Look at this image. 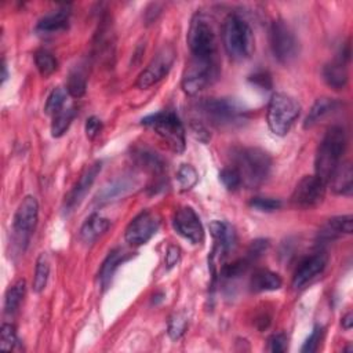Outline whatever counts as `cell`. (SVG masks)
Returning a JSON list of instances; mask_svg holds the SVG:
<instances>
[{
  "label": "cell",
  "mask_w": 353,
  "mask_h": 353,
  "mask_svg": "<svg viewBox=\"0 0 353 353\" xmlns=\"http://www.w3.org/2000/svg\"><path fill=\"white\" fill-rule=\"evenodd\" d=\"M66 91L73 98H80L85 94L87 90V79L85 74L80 69H74L69 73L66 80Z\"/></svg>",
  "instance_id": "cell-32"
},
{
  "label": "cell",
  "mask_w": 353,
  "mask_h": 353,
  "mask_svg": "<svg viewBox=\"0 0 353 353\" xmlns=\"http://www.w3.org/2000/svg\"><path fill=\"white\" fill-rule=\"evenodd\" d=\"M172 226L178 234L189 240L192 244H201L204 241V229L201 221L192 207H179L174 214Z\"/></svg>",
  "instance_id": "cell-14"
},
{
  "label": "cell",
  "mask_w": 353,
  "mask_h": 353,
  "mask_svg": "<svg viewBox=\"0 0 353 353\" xmlns=\"http://www.w3.org/2000/svg\"><path fill=\"white\" fill-rule=\"evenodd\" d=\"M74 116H76V109L73 106L63 108L57 114H54L52 123H51V135L54 138L62 137L70 127Z\"/></svg>",
  "instance_id": "cell-29"
},
{
  "label": "cell",
  "mask_w": 353,
  "mask_h": 353,
  "mask_svg": "<svg viewBox=\"0 0 353 353\" xmlns=\"http://www.w3.org/2000/svg\"><path fill=\"white\" fill-rule=\"evenodd\" d=\"M68 91L63 87H55L50 95L47 97L46 101V106H44V112L47 114H57L59 110H62L65 108V102H66V97H68Z\"/></svg>",
  "instance_id": "cell-33"
},
{
  "label": "cell",
  "mask_w": 353,
  "mask_h": 353,
  "mask_svg": "<svg viewBox=\"0 0 353 353\" xmlns=\"http://www.w3.org/2000/svg\"><path fill=\"white\" fill-rule=\"evenodd\" d=\"M327 183L317 175H305L295 185L291 201L296 207L310 208L320 204L325 196Z\"/></svg>",
  "instance_id": "cell-11"
},
{
  "label": "cell",
  "mask_w": 353,
  "mask_h": 353,
  "mask_svg": "<svg viewBox=\"0 0 353 353\" xmlns=\"http://www.w3.org/2000/svg\"><path fill=\"white\" fill-rule=\"evenodd\" d=\"M175 61V50L172 46H163L156 55L150 59L146 68L139 73L137 79V87L141 90L149 88L153 84L163 80L172 68Z\"/></svg>",
  "instance_id": "cell-10"
},
{
  "label": "cell",
  "mask_w": 353,
  "mask_h": 353,
  "mask_svg": "<svg viewBox=\"0 0 353 353\" xmlns=\"http://www.w3.org/2000/svg\"><path fill=\"white\" fill-rule=\"evenodd\" d=\"M70 21V7L63 4L51 12H47L36 23V33L40 36H50L68 29Z\"/></svg>",
  "instance_id": "cell-17"
},
{
  "label": "cell",
  "mask_w": 353,
  "mask_h": 353,
  "mask_svg": "<svg viewBox=\"0 0 353 353\" xmlns=\"http://www.w3.org/2000/svg\"><path fill=\"white\" fill-rule=\"evenodd\" d=\"M176 181H178V185H179L181 190H189V189H192L197 183L199 174H197V171H196V168L193 165L182 164L178 168Z\"/></svg>",
  "instance_id": "cell-35"
},
{
  "label": "cell",
  "mask_w": 353,
  "mask_h": 353,
  "mask_svg": "<svg viewBox=\"0 0 353 353\" xmlns=\"http://www.w3.org/2000/svg\"><path fill=\"white\" fill-rule=\"evenodd\" d=\"M26 292V284L23 279L17 280L14 284H11L8 287V290L6 291V296H4V310L8 314H12L14 312H17V309L19 307V305L23 301Z\"/></svg>",
  "instance_id": "cell-28"
},
{
  "label": "cell",
  "mask_w": 353,
  "mask_h": 353,
  "mask_svg": "<svg viewBox=\"0 0 353 353\" xmlns=\"http://www.w3.org/2000/svg\"><path fill=\"white\" fill-rule=\"evenodd\" d=\"M48 276H50V261H48V256L44 252H41L37 256L34 276H33V281H32V288L34 292L39 294V292L44 291L47 281H48Z\"/></svg>",
  "instance_id": "cell-30"
},
{
  "label": "cell",
  "mask_w": 353,
  "mask_h": 353,
  "mask_svg": "<svg viewBox=\"0 0 353 353\" xmlns=\"http://www.w3.org/2000/svg\"><path fill=\"white\" fill-rule=\"evenodd\" d=\"M163 298H164V294H161V292H159V294H156L154 296H153V302L154 303H157V302H160V301H163Z\"/></svg>",
  "instance_id": "cell-49"
},
{
  "label": "cell",
  "mask_w": 353,
  "mask_h": 353,
  "mask_svg": "<svg viewBox=\"0 0 353 353\" xmlns=\"http://www.w3.org/2000/svg\"><path fill=\"white\" fill-rule=\"evenodd\" d=\"M301 114L298 101L284 92H276L270 97L268 105V125L274 135L284 137Z\"/></svg>",
  "instance_id": "cell-5"
},
{
  "label": "cell",
  "mask_w": 353,
  "mask_h": 353,
  "mask_svg": "<svg viewBox=\"0 0 353 353\" xmlns=\"http://www.w3.org/2000/svg\"><path fill=\"white\" fill-rule=\"evenodd\" d=\"M321 338H323V327L320 325H316L312 331V334L307 336V339L305 341L301 352L302 353H313L317 350L320 342H321Z\"/></svg>",
  "instance_id": "cell-41"
},
{
  "label": "cell",
  "mask_w": 353,
  "mask_h": 353,
  "mask_svg": "<svg viewBox=\"0 0 353 353\" xmlns=\"http://www.w3.org/2000/svg\"><path fill=\"white\" fill-rule=\"evenodd\" d=\"M130 256H131V254L125 252L121 248H114L108 254V256L102 262V265L99 268V272H98V281H99L102 288H106L109 285V283H110L114 272L117 270V268L123 262L130 259Z\"/></svg>",
  "instance_id": "cell-23"
},
{
  "label": "cell",
  "mask_w": 353,
  "mask_h": 353,
  "mask_svg": "<svg viewBox=\"0 0 353 353\" xmlns=\"http://www.w3.org/2000/svg\"><path fill=\"white\" fill-rule=\"evenodd\" d=\"M341 102L338 99L330 98V97H321L316 99V102L312 105L305 121H303V128H312L316 124H319L324 117L328 114L334 113L339 108Z\"/></svg>",
  "instance_id": "cell-24"
},
{
  "label": "cell",
  "mask_w": 353,
  "mask_h": 353,
  "mask_svg": "<svg viewBox=\"0 0 353 353\" xmlns=\"http://www.w3.org/2000/svg\"><path fill=\"white\" fill-rule=\"evenodd\" d=\"M248 205L255 210V211H261V212H273L276 210H279L283 203L280 199H274V197H263V196H255L250 200Z\"/></svg>",
  "instance_id": "cell-36"
},
{
  "label": "cell",
  "mask_w": 353,
  "mask_h": 353,
  "mask_svg": "<svg viewBox=\"0 0 353 353\" xmlns=\"http://www.w3.org/2000/svg\"><path fill=\"white\" fill-rule=\"evenodd\" d=\"M18 342L15 327L10 323H4L0 331V349L6 352H11Z\"/></svg>",
  "instance_id": "cell-38"
},
{
  "label": "cell",
  "mask_w": 353,
  "mask_h": 353,
  "mask_svg": "<svg viewBox=\"0 0 353 353\" xmlns=\"http://www.w3.org/2000/svg\"><path fill=\"white\" fill-rule=\"evenodd\" d=\"M146 127L154 130V132L168 145V148L176 153H182L186 146L185 128L179 117L171 110H161L149 114L141 120Z\"/></svg>",
  "instance_id": "cell-6"
},
{
  "label": "cell",
  "mask_w": 353,
  "mask_h": 353,
  "mask_svg": "<svg viewBox=\"0 0 353 353\" xmlns=\"http://www.w3.org/2000/svg\"><path fill=\"white\" fill-rule=\"evenodd\" d=\"M186 327H188L186 316L183 313H175V314H172L170 317L167 334H168V336L172 341H176V339H179L185 334Z\"/></svg>",
  "instance_id": "cell-37"
},
{
  "label": "cell",
  "mask_w": 353,
  "mask_h": 353,
  "mask_svg": "<svg viewBox=\"0 0 353 353\" xmlns=\"http://www.w3.org/2000/svg\"><path fill=\"white\" fill-rule=\"evenodd\" d=\"M233 167L241 176V185L254 189L261 186L272 171L270 154L255 146H239L232 150Z\"/></svg>",
  "instance_id": "cell-1"
},
{
  "label": "cell",
  "mask_w": 353,
  "mask_h": 353,
  "mask_svg": "<svg viewBox=\"0 0 353 353\" xmlns=\"http://www.w3.org/2000/svg\"><path fill=\"white\" fill-rule=\"evenodd\" d=\"M222 43L234 61L248 59L255 51V37L251 26L237 14H229L222 26Z\"/></svg>",
  "instance_id": "cell-2"
},
{
  "label": "cell",
  "mask_w": 353,
  "mask_h": 353,
  "mask_svg": "<svg viewBox=\"0 0 353 353\" xmlns=\"http://www.w3.org/2000/svg\"><path fill=\"white\" fill-rule=\"evenodd\" d=\"M197 110L216 127L241 125L248 119V110L233 98H205L199 101Z\"/></svg>",
  "instance_id": "cell-4"
},
{
  "label": "cell",
  "mask_w": 353,
  "mask_h": 353,
  "mask_svg": "<svg viewBox=\"0 0 353 353\" xmlns=\"http://www.w3.org/2000/svg\"><path fill=\"white\" fill-rule=\"evenodd\" d=\"M269 248V240L268 239H255L250 243L245 256L250 258L252 262H255L258 258H261L266 250Z\"/></svg>",
  "instance_id": "cell-40"
},
{
  "label": "cell",
  "mask_w": 353,
  "mask_h": 353,
  "mask_svg": "<svg viewBox=\"0 0 353 353\" xmlns=\"http://www.w3.org/2000/svg\"><path fill=\"white\" fill-rule=\"evenodd\" d=\"M218 76L216 58H194L188 62L182 74V90L188 95H196L208 87Z\"/></svg>",
  "instance_id": "cell-7"
},
{
  "label": "cell",
  "mask_w": 353,
  "mask_h": 353,
  "mask_svg": "<svg viewBox=\"0 0 353 353\" xmlns=\"http://www.w3.org/2000/svg\"><path fill=\"white\" fill-rule=\"evenodd\" d=\"M219 179L222 182V185L228 189V190H236L240 185H241V176L239 174V171L230 165V167H225L221 172H219Z\"/></svg>",
  "instance_id": "cell-39"
},
{
  "label": "cell",
  "mask_w": 353,
  "mask_h": 353,
  "mask_svg": "<svg viewBox=\"0 0 353 353\" xmlns=\"http://www.w3.org/2000/svg\"><path fill=\"white\" fill-rule=\"evenodd\" d=\"M101 168H102V163L94 161L91 165H88L84 170V172L79 176L77 182L73 185V188L65 196V200H63V211L65 212L73 211L83 201V199L88 193L90 188L92 186L94 181L97 179L98 174L101 172Z\"/></svg>",
  "instance_id": "cell-15"
},
{
  "label": "cell",
  "mask_w": 353,
  "mask_h": 353,
  "mask_svg": "<svg viewBox=\"0 0 353 353\" xmlns=\"http://www.w3.org/2000/svg\"><path fill=\"white\" fill-rule=\"evenodd\" d=\"M248 80H250L252 84L261 87L262 90H270V88H272V77H270V74H269L268 72H265V70H258V72L252 73V74L248 77Z\"/></svg>",
  "instance_id": "cell-43"
},
{
  "label": "cell",
  "mask_w": 353,
  "mask_h": 353,
  "mask_svg": "<svg viewBox=\"0 0 353 353\" xmlns=\"http://www.w3.org/2000/svg\"><path fill=\"white\" fill-rule=\"evenodd\" d=\"M281 285H283L281 277L269 269L255 270L250 280V287H251V291H254V292L276 291Z\"/></svg>",
  "instance_id": "cell-26"
},
{
  "label": "cell",
  "mask_w": 353,
  "mask_h": 353,
  "mask_svg": "<svg viewBox=\"0 0 353 353\" xmlns=\"http://www.w3.org/2000/svg\"><path fill=\"white\" fill-rule=\"evenodd\" d=\"M251 263H252V261L250 258H247V256L239 258V259H236V261H233V262H230L228 265H223L222 269H221V276L223 279H228V280L237 279V277L243 276L248 270Z\"/></svg>",
  "instance_id": "cell-34"
},
{
  "label": "cell",
  "mask_w": 353,
  "mask_h": 353,
  "mask_svg": "<svg viewBox=\"0 0 353 353\" xmlns=\"http://www.w3.org/2000/svg\"><path fill=\"white\" fill-rule=\"evenodd\" d=\"M353 232V216L339 215L327 221V223L319 230L320 241L335 240L342 234H350Z\"/></svg>",
  "instance_id": "cell-22"
},
{
  "label": "cell",
  "mask_w": 353,
  "mask_h": 353,
  "mask_svg": "<svg viewBox=\"0 0 353 353\" xmlns=\"http://www.w3.org/2000/svg\"><path fill=\"white\" fill-rule=\"evenodd\" d=\"M132 156L135 163L146 171L159 174V172H163L165 168L163 159L156 152H152L149 149H137Z\"/></svg>",
  "instance_id": "cell-27"
},
{
  "label": "cell",
  "mask_w": 353,
  "mask_h": 353,
  "mask_svg": "<svg viewBox=\"0 0 353 353\" xmlns=\"http://www.w3.org/2000/svg\"><path fill=\"white\" fill-rule=\"evenodd\" d=\"M160 218L156 212L143 210L141 211L125 228L124 239L131 245H142L150 240L157 232Z\"/></svg>",
  "instance_id": "cell-12"
},
{
  "label": "cell",
  "mask_w": 353,
  "mask_h": 353,
  "mask_svg": "<svg viewBox=\"0 0 353 353\" xmlns=\"http://www.w3.org/2000/svg\"><path fill=\"white\" fill-rule=\"evenodd\" d=\"M39 219V203L36 197L26 196L19 203L14 219H12V229L18 241H28V237L34 230L36 223Z\"/></svg>",
  "instance_id": "cell-13"
},
{
  "label": "cell",
  "mask_w": 353,
  "mask_h": 353,
  "mask_svg": "<svg viewBox=\"0 0 353 353\" xmlns=\"http://www.w3.org/2000/svg\"><path fill=\"white\" fill-rule=\"evenodd\" d=\"M137 186H138V182L134 178H128V176H123L116 181H112L97 193V196L94 197V204L101 207L103 204L119 200L125 194L131 193Z\"/></svg>",
  "instance_id": "cell-18"
},
{
  "label": "cell",
  "mask_w": 353,
  "mask_h": 353,
  "mask_svg": "<svg viewBox=\"0 0 353 353\" xmlns=\"http://www.w3.org/2000/svg\"><path fill=\"white\" fill-rule=\"evenodd\" d=\"M110 226V221L99 214L90 215L85 222L80 228V239L85 244L94 243L98 237H101Z\"/></svg>",
  "instance_id": "cell-25"
},
{
  "label": "cell",
  "mask_w": 353,
  "mask_h": 353,
  "mask_svg": "<svg viewBox=\"0 0 353 353\" xmlns=\"http://www.w3.org/2000/svg\"><path fill=\"white\" fill-rule=\"evenodd\" d=\"M323 79L328 87L332 90H343L349 81L347 68L345 65V58L339 57L332 62H328L323 69Z\"/></svg>",
  "instance_id": "cell-20"
},
{
  "label": "cell",
  "mask_w": 353,
  "mask_h": 353,
  "mask_svg": "<svg viewBox=\"0 0 353 353\" xmlns=\"http://www.w3.org/2000/svg\"><path fill=\"white\" fill-rule=\"evenodd\" d=\"M190 131H192L193 137H194L197 141L203 142V143H207V142L211 139V135H210L208 130H207L205 125L201 124L200 121L193 120V121L190 123Z\"/></svg>",
  "instance_id": "cell-45"
},
{
  "label": "cell",
  "mask_w": 353,
  "mask_h": 353,
  "mask_svg": "<svg viewBox=\"0 0 353 353\" xmlns=\"http://www.w3.org/2000/svg\"><path fill=\"white\" fill-rule=\"evenodd\" d=\"M188 46L194 58H216V36L208 19L197 12L190 21Z\"/></svg>",
  "instance_id": "cell-8"
},
{
  "label": "cell",
  "mask_w": 353,
  "mask_h": 353,
  "mask_svg": "<svg viewBox=\"0 0 353 353\" xmlns=\"http://www.w3.org/2000/svg\"><path fill=\"white\" fill-rule=\"evenodd\" d=\"M331 189L336 194L349 196L353 190V170L349 161L339 163V165L334 170L330 179L327 181Z\"/></svg>",
  "instance_id": "cell-21"
},
{
  "label": "cell",
  "mask_w": 353,
  "mask_h": 353,
  "mask_svg": "<svg viewBox=\"0 0 353 353\" xmlns=\"http://www.w3.org/2000/svg\"><path fill=\"white\" fill-rule=\"evenodd\" d=\"M1 70H3V73H1V81H6L8 73H7V65H6L4 61H3V63H1Z\"/></svg>",
  "instance_id": "cell-48"
},
{
  "label": "cell",
  "mask_w": 353,
  "mask_h": 353,
  "mask_svg": "<svg viewBox=\"0 0 353 353\" xmlns=\"http://www.w3.org/2000/svg\"><path fill=\"white\" fill-rule=\"evenodd\" d=\"M210 233L215 241L211 256L226 255L236 243V232L233 226L225 221H212L210 223Z\"/></svg>",
  "instance_id": "cell-19"
},
{
  "label": "cell",
  "mask_w": 353,
  "mask_h": 353,
  "mask_svg": "<svg viewBox=\"0 0 353 353\" xmlns=\"http://www.w3.org/2000/svg\"><path fill=\"white\" fill-rule=\"evenodd\" d=\"M269 43L274 58L280 63H290L298 55V40L291 28L281 19L272 22L269 29Z\"/></svg>",
  "instance_id": "cell-9"
},
{
  "label": "cell",
  "mask_w": 353,
  "mask_h": 353,
  "mask_svg": "<svg viewBox=\"0 0 353 353\" xmlns=\"http://www.w3.org/2000/svg\"><path fill=\"white\" fill-rule=\"evenodd\" d=\"M84 130H85V135H87L88 139L97 138L101 134V131H102V121H101V119H98L97 116L88 117L87 121H85Z\"/></svg>",
  "instance_id": "cell-44"
},
{
  "label": "cell",
  "mask_w": 353,
  "mask_h": 353,
  "mask_svg": "<svg viewBox=\"0 0 353 353\" xmlns=\"http://www.w3.org/2000/svg\"><path fill=\"white\" fill-rule=\"evenodd\" d=\"M33 58H34V65H36L39 73L43 77L51 76L57 70V68H58V61L54 57V54L47 51V50H44V48L37 50L34 52Z\"/></svg>",
  "instance_id": "cell-31"
},
{
  "label": "cell",
  "mask_w": 353,
  "mask_h": 353,
  "mask_svg": "<svg viewBox=\"0 0 353 353\" xmlns=\"http://www.w3.org/2000/svg\"><path fill=\"white\" fill-rule=\"evenodd\" d=\"M288 349V338L284 332L273 334L268 341V350L273 353H281Z\"/></svg>",
  "instance_id": "cell-42"
},
{
  "label": "cell",
  "mask_w": 353,
  "mask_h": 353,
  "mask_svg": "<svg viewBox=\"0 0 353 353\" xmlns=\"http://www.w3.org/2000/svg\"><path fill=\"white\" fill-rule=\"evenodd\" d=\"M341 324H342V327H343L345 330H350V328H352V325H353V314H352V312H347V313L342 317Z\"/></svg>",
  "instance_id": "cell-47"
},
{
  "label": "cell",
  "mask_w": 353,
  "mask_h": 353,
  "mask_svg": "<svg viewBox=\"0 0 353 353\" xmlns=\"http://www.w3.org/2000/svg\"><path fill=\"white\" fill-rule=\"evenodd\" d=\"M181 256V250L178 245H168L167 252H165V265L168 269L175 266L179 261Z\"/></svg>",
  "instance_id": "cell-46"
},
{
  "label": "cell",
  "mask_w": 353,
  "mask_h": 353,
  "mask_svg": "<svg viewBox=\"0 0 353 353\" xmlns=\"http://www.w3.org/2000/svg\"><path fill=\"white\" fill-rule=\"evenodd\" d=\"M346 149V132L341 125H332L323 137L314 157V170L319 178L325 183L334 170L342 161Z\"/></svg>",
  "instance_id": "cell-3"
},
{
  "label": "cell",
  "mask_w": 353,
  "mask_h": 353,
  "mask_svg": "<svg viewBox=\"0 0 353 353\" xmlns=\"http://www.w3.org/2000/svg\"><path fill=\"white\" fill-rule=\"evenodd\" d=\"M328 256L325 252H316L309 256H306L296 268L294 277H292V287L294 288H302L310 281H313L316 277H319L325 266H327Z\"/></svg>",
  "instance_id": "cell-16"
}]
</instances>
